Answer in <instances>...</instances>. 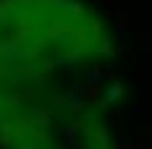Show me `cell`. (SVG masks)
Returning a JSON list of instances; mask_svg holds the SVG:
<instances>
[{"label": "cell", "mask_w": 152, "mask_h": 149, "mask_svg": "<svg viewBox=\"0 0 152 149\" xmlns=\"http://www.w3.org/2000/svg\"><path fill=\"white\" fill-rule=\"evenodd\" d=\"M123 92H126V84L118 81V78H113V81L107 84V89H105V97L97 102V107H100V110H107L110 105H115V102L123 97Z\"/></svg>", "instance_id": "obj_1"}, {"label": "cell", "mask_w": 152, "mask_h": 149, "mask_svg": "<svg viewBox=\"0 0 152 149\" xmlns=\"http://www.w3.org/2000/svg\"><path fill=\"white\" fill-rule=\"evenodd\" d=\"M84 126H87V123H81V120H74V123H68V126L58 128V136H61V139L68 144V147H74V144H76V134H79V131H84Z\"/></svg>", "instance_id": "obj_2"}, {"label": "cell", "mask_w": 152, "mask_h": 149, "mask_svg": "<svg viewBox=\"0 0 152 149\" xmlns=\"http://www.w3.org/2000/svg\"><path fill=\"white\" fill-rule=\"evenodd\" d=\"M79 92H81L84 102H100V92H102V86H100V81H87V78H84V84L79 86Z\"/></svg>", "instance_id": "obj_3"}, {"label": "cell", "mask_w": 152, "mask_h": 149, "mask_svg": "<svg viewBox=\"0 0 152 149\" xmlns=\"http://www.w3.org/2000/svg\"><path fill=\"white\" fill-rule=\"evenodd\" d=\"M84 97H81V92L76 89L74 94H71V100H68V110H74V113H84Z\"/></svg>", "instance_id": "obj_4"}, {"label": "cell", "mask_w": 152, "mask_h": 149, "mask_svg": "<svg viewBox=\"0 0 152 149\" xmlns=\"http://www.w3.org/2000/svg\"><path fill=\"white\" fill-rule=\"evenodd\" d=\"M50 102H53V107H58V110H68V100L63 97L61 92H50Z\"/></svg>", "instance_id": "obj_5"}, {"label": "cell", "mask_w": 152, "mask_h": 149, "mask_svg": "<svg viewBox=\"0 0 152 149\" xmlns=\"http://www.w3.org/2000/svg\"><path fill=\"white\" fill-rule=\"evenodd\" d=\"M94 42H97V45H94V50H97L100 55H105V58H110V39H107V37H97Z\"/></svg>", "instance_id": "obj_6"}, {"label": "cell", "mask_w": 152, "mask_h": 149, "mask_svg": "<svg viewBox=\"0 0 152 149\" xmlns=\"http://www.w3.org/2000/svg\"><path fill=\"white\" fill-rule=\"evenodd\" d=\"M26 97H29V94H21V92H18V94H8V102H5V107H18L21 102H26Z\"/></svg>", "instance_id": "obj_7"}, {"label": "cell", "mask_w": 152, "mask_h": 149, "mask_svg": "<svg viewBox=\"0 0 152 149\" xmlns=\"http://www.w3.org/2000/svg\"><path fill=\"white\" fill-rule=\"evenodd\" d=\"M13 141H16V136H13V134H3V131H0V149H8Z\"/></svg>", "instance_id": "obj_8"}, {"label": "cell", "mask_w": 152, "mask_h": 149, "mask_svg": "<svg viewBox=\"0 0 152 149\" xmlns=\"http://www.w3.org/2000/svg\"><path fill=\"white\" fill-rule=\"evenodd\" d=\"M89 31L92 34H102V21L100 18H89Z\"/></svg>", "instance_id": "obj_9"}, {"label": "cell", "mask_w": 152, "mask_h": 149, "mask_svg": "<svg viewBox=\"0 0 152 149\" xmlns=\"http://www.w3.org/2000/svg\"><path fill=\"white\" fill-rule=\"evenodd\" d=\"M16 149H37V144L29 141V139H18V141H16Z\"/></svg>", "instance_id": "obj_10"}, {"label": "cell", "mask_w": 152, "mask_h": 149, "mask_svg": "<svg viewBox=\"0 0 152 149\" xmlns=\"http://www.w3.org/2000/svg\"><path fill=\"white\" fill-rule=\"evenodd\" d=\"M115 18H118V26H126V24H129V21H126V13H123V11H118V13H115Z\"/></svg>", "instance_id": "obj_11"}, {"label": "cell", "mask_w": 152, "mask_h": 149, "mask_svg": "<svg viewBox=\"0 0 152 149\" xmlns=\"http://www.w3.org/2000/svg\"><path fill=\"white\" fill-rule=\"evenodd\" d=\"M5 102H8V97H5V94H0V107H5Z\"/></svg>", "instance_id": "obj_12"}, {"label": "cell", "mask_w": 152, "mask_h": 149, "mask_svg": "<svg viewBox=\"0 0 152 149\" xmlns=\"http://www.w3.org/2000/svg\"><path fill=\"white\" fill-rule=\"evenodd\" d=\"M115 149H121V147H115Z\"/></svg>", "instance_id": "obj_13"}]
</instances>
